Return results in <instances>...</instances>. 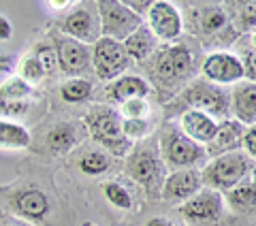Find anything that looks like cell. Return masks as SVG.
<instances>
[{
	"label": "cell",
	"mask_w": 256,
	"mask_h": 226,
	"mask_svg": "<svg viewBox=\"0 0 256 226\" xmlns=\"http://www.w3.org/2000/svg\"><path fill=\"white\" fill-rule=\"evenodd\" d=\"M98 15H100V32L102 36L114 38V41L124 43L132 32H137L143 26L141 15L132 11L128 4L118 2V0H102L98 2Z\"/></svg>",
	"instance_id": "cell-1"
},
{
	"label": "cell",
	"mask_w": 256,
	"mask_h": 226,
	"mask_svg": "<svg viewBox=\"0 0 256 226\" xmlns=\"http://www.w3.org/2000/svg\"><path fill=\"white\" fill-rule=\"evenodd\" d=\"M250 171V160L239 152L233 154H224L212 160V164L205 166V171L201 173V180L218 190H233L235 186L244 182V177Z\"/></svg>",
	"instance_id": "cell-2"
},
{
	"label": "cell",
	"mask_w": 256,
	"mask_h": 226,
	"mask_svg": "<svg viewBox=\"0 0 256 226\" xmlns=\"http://www.w3.org/2000/svg\"><path fill=\"white\" fill-rule=\"evenodd\" d=\"M86 124L90 128V132L96 141H100L102 145H107L109 150H114L118 156H122L128 150L130 141L126 139L122 120L116 111L111 109H98L92 111L90 116H86Z\"/></svg>",
	"instance_id": "cell-3"
},
{
	"label": "cell",
	"mask_w": 256,
	"mask_h": 226,
	"mask_svg": "<svg viewBox=\"0 0 256 226\" xmlns=\"http://www.w3.org/2000/svg\"><path fill=\"white\" fill-rule=\"evenodd\" d=\"M128 54L124 43L100 36L94 43V70L100 79H114L126 68Z\"/></svg>",
	"instance_id": "cell-4"
},
{
	"label": "cell",
	"mask_w": 256,
	"mask_h": 226,
	"mask_svg": "<svg viewBox=\"0 0 256 226\" xmlns=\"http://www.w3.org/2000/svg\"><path fill=\"white\" fill-rule=\"evenodd\" d=\"M148 24L152 34L162 38V41H173L182 34V18L180 11L175 9L171 2H164V0H156L152 2L150 11H148Z\"/></svg>",
	"instance_id": "cell-5"
},
{
	"label": "cell",
	"mask_w": 256,
	"mask_h": 226,
	"mask_svg": "<svg viewBox=\"0 0 256 226\" xmlns=\"http://www.w3.org/2000/svg\"><path fill=\"white\" fill-rule=\"evenodd\" d=\"M162 148H164L166 162L175 166H192V164L201 162V158L205 156L201 145L178 130H169L164 134Z\"/></svg>",
	"instance_id": "cell-6"
},
{
	"label": "cell",
	"mask_w": 256,
	"mask_h": 226,
	"mask_svg": "<svg viewBox=\"0 0 256 226\" xmlns=\"http://www.w3.org/2000/svg\"><path fill=\"white\" fill-rule=\"evenodd\" d=\"M203 75L212 79L214 84H237L239 79L246 77V72H244V62L237 56L226 52H216L205 58Z\"/></svg>",
	"instance_id": "cell-7"
},
{
	"label": "cell",
	"mask_w": 256,
	"mask_h": 226,
	"mask_svg": "<svg viewBox=\"0 0 256 226\" xmlns=\"http://www.w3.org/2000/svg\"><path fill=\"white\" fill-rule=\"evenodd\" d=\"M186 100L192 104V109H198L207 113V116H216V118H224L228 113V96L224 94L218 88H214L210 84L198 82L184 94Z\"/></svg>",
	"instance_id": "cell-8"
},
{
	"label": "cell",
	"mask_w": 256,
	"mask_h": 226,
	"mask_svg": "<svg viewBox=\"0 0 256 226\" xmlns=\"http://www.w3.org/2000/svg\"><path fill=\"white\" fill-rule=\"evenodd\" d=\"M201 175L196 171H190V168H184L166 177V182L162 186V198L166 203H182V200H188L194 194H198V188H201Z\"/></svg>",
	"instance_id": "cell-9"
},
{
	"label": "cell",
	"mask_w": 256,
	"mask_h": 226,
	"mask_svg": "<svg viewBox=\"0 0 256 226\" xmlns=\"http://www.w3.org/2000/svg\"><path fill=\"white\" fill-rule=\"evenodd\" d=\"M222 212V198L216 190H203L188 198L182 205V214L186 220L192 222H210L216 220Z\"/></svg>",
	"instance_id": "cell-10"
},
{
	"label": "cell",
	"mask_w": 256,
	"mask_h": 226,
	"mask_svg": "<svg viewBox=\"0 0 256 226\" xmlns=\"http://www.w3.org/2000/svg\"><path fill=\"white\" fill-rule=\"evenodd\" d=\"M190 52L184 45H175V47H166L158 54L156 58V72L160 79L164 82H173L178 77H184L190 70Z\"/></svg>",
	"instance_id": "cell-11"
},
{
	"label": "cell",
	"mask_w": 256,
	"mask_h": 226,
	"mask_svg": "<svg viewBox=\"0 0 256 226\" xmlns=\"http://www.w3.org/2000/svg\"><path fill=\"white\" fill-rule=\"evenodd\" d=\"M244 126L237 120H224L222 124H218L214 139L207 143V156L218 158L224 154H233L244 141Z\"/></svg>",
	"instance_id": "cell-12"
},
{
	"label": "cell",
	"mask_w": 256,
	"mask_h": 226,
	"mask_svg": "<svg viewBox=\"0 0 256 226\" xmlns=\"http://www.w3.org/2000/svg\"><path fill=\"white\" fill-rule=\"evenodd\" d=\"M62 30L79 43H96L100 38L96 18L92 15L90 9H86V6H77V9L64 20Z\"/></svg>",
	"instance_id": "cell-13"
},
{
	"label": "cell",
	"mask_w": 256,
	"mask_h": 226,
	"mask_svg": "<svg viewBox=\"0 0 256 226\" xmlns=\"http://www.w3.org/2000/svg\"><path fill=\"white\" fill-rule=\"evenodd\" d=\"M56 50H58V64L66 75L84 72L88 68V64H90V52L86 50V45L70 36L60 38Z\"/></svg>",
	"instance_id": "cell-14"
},
{
	"label": "cell",
	"mask_w": 256,
	"mask_h": 226,
	"mask_svg": "<svg viewBox=\"0 0 256 226\" xmlns=\"http://www.w3.org/2000/svg\"><path fill=\"white\" fill-rule=\"evenodd\" d=\"M182 130L194 143H210L214 139L216 130H218V124L207 113L198 109H188L182 116Z\"/></svg>",
	"instance_id": "cell-15"
},
{
	"label": "cell",
	"mask_w": 256,
	"mask_h": 226,
	"mask_svg": "<svg viewBox=\"0 0 256 226\" xmlns=\"http://www.w3.org/2000/svg\"><path fill=\"white\" fill-rule=\"evenodd\" d=\"M233 111L237 122L242 124H256V84L242 82L233 90Z\"/></svg>",
	"instance_id": "cell-16"
},
{
	"label": "cell",
	"mask_w": 256,
	"mask_h": 226,
	"mask_svg": "<svg viewBox=\"0 0 256 226\" xmlns=\"http://www.w3.org/2000/svg\"><path fill=\"white\" fill-rule=\"evenodd\" d=\"M128 168H130V175L141 184L152 186L156 180H160V173H162V164L160 160L148 150H139L134 152L130 162H128Z\"/></svg>",
	"instance_id": "cell-17"
},
{
	"label": "cell",
	"mask_w": 256,
	"mask_h": 226,
	"mask_svg": "<svg viewBox=\"0 0 256 226\" xmlns=\"http://www.w3.org/2000/svg\"><path fill=\"white\" fill-rule=\"evenodd\" d=\"M148 90H150V86L143 82L141 77L130 75V77H122V79H118V82L111 84L109 96L114 100L124 104L128 100H132V98H143V96L148 94Z\"/></svg>",
	"instance_id": "cell-18"
},
{
	"label": "cell",
	"mask_w": 256,
	"mask_h": 226,
	"mask_svg": "<svg viewBox=\"0 0 256 226\" xmlns=\"http://www.w3.org/2000/svg\"><path fill=\"white\" fill-rule=\"evenodd\" d=\"M124 47H126V54L128 58H134V60H146L148 56L154 52L156 47V36L152 34V30L141 26L137 32H132L130 36L124 41Z\"/></svg>",
	"instance_id": "cell-19"
},
{
	"label": "cell",
	"mask_w": 256,
	"mask_h": 226,
	"mask_svg": "<svg viewBox=\"0 0 256 226\" xmlns=\"http://www.w3.org/2000/svg\"><path fill=\"white\" fill-rule=\"evenodd\" d=\"M30 145V132L20 124L2 122L0 120V148L24 150Z\"/></svg>",
	"instance_id": "cell-20"
},
{
	"label": "cell",
	"mask_w": 256,
	"mask_h": 226,
	"mask_svg": "<svg viewBox=\"0 0 256 226\" xmlns=\"http://www.w3.org/2000/svg\"><path fill=\"white\" fill-rule=\"evenodd\" d=\"M226 200L235 212H252L256 207V188L254 184H239L226 192Z\"/></svg>",
	"instance_id": "cell-21"
},
{
	"label": "cell",
	"mask_w": 256,
	"mask_h": 226,
	"mask_svg": "<svg viewBox=\"0 0 256 226\" xmlns=\"http://www.w3.org/2000/svg\"><path fill=\"white\" fill-rule=\"evenodd\" d=\"M18 209L28 218H43L47 214V209H50V203H47L45 194H41V192H36V190H30V192L20 194Z\"/></svg>",
	"instance_id": "cell-22"
},
{
	"label": "cell",
	"mask_w": 256,
	"mask_h": 226,
	"mask_svg": "<svg viewBox=\"0 0 256 226\" xmlns=\"http://www.w3.org/2000/svg\"><path fill=\"white\" fill-rule=\"evenodd\" d=\"M73 143H75V132H73V126H68V124H60L52 128L50 136H47V145H50L56 154L68 152L73 148Z\"/></svg>",
	"instance_id": "cell-23"
},
{
	"label": "cell",
	"mask_w": 256,
	"mask_h": 226,
	"mask_svg": "<svg viewBox=\"0 0 256 226\" xmlns=\"http://www.w3.org/2000/svg\"><path fill=\"white\" fill-rule=\"evenodd\" d=\"M196 22L203 32H216L226 24V13L218 6H207V9L196 13Z\"/></svg>",
	"instance_id": "cell-24"
},
{
	"label": "cell",
	"mask_w": 256,
	"mask_h": 226,
	"mask_svg": "<svg viewBox=\"0 0 256 226\" xmlns=\"http://www.w3.org/2000/svg\"><path fill=\"white\" fill-rule=\"evenodd\" d=\"M90 92H92V84L86 82V79H70L60 90L62 98L66 102H84L90 96Z\"/></svg>",
	"instance_id": "cell-25"
},
{
	"label": "cell",
	"mask_w": 256,
	"mask_h": 226,
	"mask_svg": "<svg viewBox=\"0 0 256 226\" xmlns=\"http://www.w3.org/2000/svg\"><path fill=\"white\" fill-rule=\"evenodd\" d=\"M30 94V86L24 82L22 77L9 79L2 88H0V100L9 102V100H24Z\"/></svg>",
	"instance_id": "cell-26"
},
{
	"label": "cell",
	"mask_w": 256,
	"mask_h": 226,
	"mask_svg": "<svg viewBox=\"0 0 256 226\" xmlns=\"http://www.w3.org/2000/svg\"><path fill=\"white\" fill-rule=\"evenodd\" d=\"M79 168L88 175H100L109 168V158L105 154H100V152H90V154H86L82 158Z\"/></svg>",
	"instance_id": "cell-27"
},
{
	"label": "cell",
	"mask_w": 256,
	"mask_h": 226,
	"mask_svg": "<svg viewBox=\"0 0 256 226\" xmlns=\"http://www.w3.org/2000/svg\"><path fill=\"white\" fill-rule=\"evenodd\" d=\"M20 70H22V79H24L26 84H36V82H41L43 75H45V70H43V66H41V62H38L34 56H32V58L22 60Z\"/></svg>",
	"instance_id": "cell-28"
},
{
	"label": "cell",
	"mask_w": 256,
	"mask_h": 226,
	"mask_svg": "<svg viewBox=\"0 0 256 226\" xmlns=\"http://www.w3.org/2000/svg\"><path fill=\"white\" fill-rule=\"evenodd\" d=\"M34 58L41 62V66L45 72H54L58 68V50L50 45H38L34 52Z\"/></svg>",
	"instance_id": "cell-29"
},
{
	"label": "cell",
	"mask_w": 256,
	"mask_h": 226,
	"mask_svg": "<svg viewBox=\"0 0 256 226\" xmlns=\"http://www.w3.org/2000/svg\"><path fill=\"white\" fill-rule=\"evenodd\" d=\"M105 194H107V198L111 200V203H114L116 207H120V209L130 207V194H128L120 184H107L105 186Z\"/></svg>",
	"instance_id": "cell-30"
},
{
	"label": "cell",
	"mask_w": 256,
	"mask_h": 226,
	"mask_svg": "<svg viewBox=\"0 0 256 226\" xmlns=\"http://www.w3.org/2000/svg\"><path fill=\"white\" fill-rule=\"evenodd\" d=\"M148 102L143 98H132L122 104V113L126 116V120H143V116L148 113Z\"/></svg>",
	"instance_id": "cell-31"
},
{
	"label": "cell",
	"mask_w": 256,
	"mask_h": 226,
	"mask_svg": "<svg viewBox=\"0 0 256 226\" xmlns=\"http://www.w3.org/2000/svg\"><path fill=\"white\" fill-rule=\"evenodd\" d=\"M122 128H124V134H126L128 141L137 139V136H143V134H146V130H148V126H146L143 120H124Z\"/></svg>",
	"instance_id": "cell-32"
},
{
	"label": "cell",
	"mask_w": 256,
	"mask_h": 226,
	"mask_svg": "<svg viewBox=\"0 0 256 226\" xmlns=\"http://www.w3.org/2000/svg\"><path fill=\"white\" fill-rule=\"evenodd\" d=\"M244 148L248 152V156L256 160V124H252L244 132Z\"/></svg>",
	"instance_id": "cell-33"
},
{
	"label": "cell",
	"mask_w": 256,
	"mask_h": 226,
	"mask_svg": "<svg viewBox=\"0 0 256 226\" xmlns=\"http://www.w3.org/2000/svg\"><path fill=\"white\" fill-rule=\"evenodd\" d=\"M244 72L248 75V79H250L252 84H256V52L246 56V60H244Z\"/></svg>",
	"instance_id": "cell-34"
},
{
	"label": "cell",
	"mask_w": 256,
	"mask_h": 226,
	"mask_svg": "<svg viewBox=\"0 0 256 226\" xmlns=\"http://www.w3.org/2000/svg\"><path fill=\"white\" fill-rule=\"evenodd\" d=\"M2 104V109L4 111H9V113H24L26 111V100H9V102H0Z\"/></svg>",
	"instance_id": "cell-35"
},
{
	"label": "cell",
	"mask_w": 256,
	"mask_h": 226,
	"mask_svg": "<svg viewBox=\"0 0 256 226\" xmlns=\"http://www.w3.org/2000/svg\"><path fill=\"white\" fill-rule=\"evenodd\" d=\"M13 34V28H11V22L4 18V15H0V41H6Z\"/></svg>",
	"instance_id": "cell-36"
},
{
	"label": "cell",
	"mask_w": 256,
	"mask_h": 226,
	"mask_svg": "<svg viewBox=\"0 0 256 226\" xmlns=\"http://www.w3.org/2000/svg\"><path fill=\"white\" fill-rule=\"evenodd\" d=\"M244 24H248V26L256 24V2H250V4L246 6V11H244Z\"/></svg>",
	"instance_id": "cell-37"
},
{
	"label": "cell",
	"mask_w": 256,
	"mask_h": 226,
	"mask_svg": "<svg viewBox=\"0 0 256 226\" xmlns=\"http://www.w3.org/2000/svg\"><path fill=\"white\" fill-rule=\"evenodd\" d=\"M148 226H173V224L166 222V220H162V218H154V220L148 222Z\"/></svg>",
	"instance_id": "cell-38"
},
{
	"label": "cell",
	"mask_w": 256,
	"mask_h": 226,
	"mask_svg": "<svg viewBox=\"0 0 256 226\" xmlns=\"http://www.w3.org/2000/svg\"><path fill=\"white\" fill-rule=\"evenodd\" d=\"M50 6H54V9H64V6H68V2H50Z\"/></svg>",
	"instance_id": "cell-39"
},
{
	"label": "cell",
	"mask_w": 256,
	"mask_h": 226,
	"mask_svg": "<svg viewBox=\"0 0 256 226\" xmlns=\"http://www.w3.org/2000/svg\"><path fill=\"white\" fill-rule=\"evenodd\" d=\"M252 184H254V188H256V168H254V173H252Z\"/></svg>",
	"instance_id": "cell-40"
},
{
	"label": "cell",
	"mask_w": 256,
	"mask_h": 226,
	"mask_svg": "<svg viewBox=\"0 0 256 226\" xmlns=\"http://www.w3.org/2000/svg\"><path fill=\"white\" fill-rule=\"evenodd\" d=\"M252 43H254V47H256V28H254V34H252Z\"/></svg>",
	"instance_id": "cell-41"
}]
</instances>
